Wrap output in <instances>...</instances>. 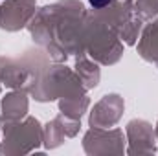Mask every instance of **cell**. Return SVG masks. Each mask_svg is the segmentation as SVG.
<instances>
[{"mask_svg": "<svg viewBox=\"0 0 158 156\" xmlns=\"http://www.w3.org/2000/svg\"><path fill=\"white\" fill-rule=\"evenodd\" d=\"M94 7H105L107 4H110V0H88Z\"/></svg>", "mask_w": 158, "mask_h": 156, "instance_id": "obj_1", "label": "cell"}]
</instances>
